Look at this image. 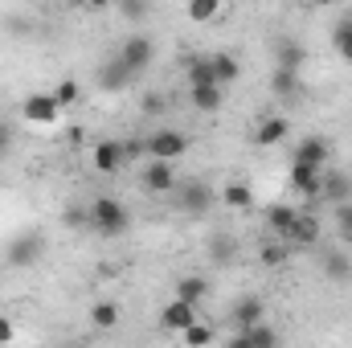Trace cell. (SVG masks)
Listing matches in <instances>:
<instances>
[{
	"instance_id": "16",
	"label": "cell",
	"mask_w": 352,
	"mask_h": 348,
	"mask_svg": "<svg viewBox=\"0 0 352 348\" xmlns=\"http://www.w3.org/2000/svg\"><path fill=\"white\" fill-rule=\"evenodd\" d=\"M184 74H188V87H209V83H217V78H213V62H209V54H205V58L188 54V58H184ZM217 87H221V83H217Z\"/></svg>"
},
{
	"instance_id": "30",
	"label": "cell",
	"mask_w": 352,
	"mask_h": 348,
	"mask_svg": "<svg viewBox=\"0 0 352 348\" xmlns=\"http://www.w3.org/2000/svg\"><path fill=\"white\" fill-rule=\"evenodd\" d=\"M287 259H291V246L287 242H270V246H263V254H258L263 266H283Z\"/></svg>"
},
{
	"instance_id": "12",
	"label": "cell",
	"mask_w": 352,
	"mask_h": 348,
	"mask_svg": "<svg viewBox=\"0 0 352 348\" xmlns=\"http://www.w3.org/2000/svg\"><path fill=\"white\" fill-rule=\"evenodd\" d=\"M328 156H332V144H328L324 135H307V140H299V148H295V160H299V164H316V168H324Z\"/></svg>"
},
{
	"instance_id": "19",
	"label": "cell",
	"mask_w": 352,
	"mask_h": 348,
	"mask_svg": "<svg viewBox=\"0 0 352 348\" xmlns=\"http://www.w3.org/2000/svg\"><path fill=\"white\" fill-rule=\"evenodd\" d=\"M270 90H274L278 98H295V94H299V70L274 66V70H270Z\"/></svg>"
},
{
	"instance_id": "24",
	"label": "cell",
	"mask_w": 352,
	"mask_h": 348,
	"mask_svg": "<svg viewBox=\"0 0 352 348\" xmlns=\"http://www.w3.org/2000/svg\"><path fill=\"white\" fill-rule=\"evenodd\" d=\"M176 295L188 299V303H201V299L209 295V283H205L201 274H184V279H176Z\"/></svg>"
},
{
	"instance_id": "8",
	"label": "cell",
	"mask_w": 352,
	"mask_h": 348,
	"mask_svg": "<svg viewBox=\"0 0 352 348\" xmlns=\"http://www.w3.org/2000/svg\"><path fill=\"white\" fill-rule=\"evenodd\" d=\"M135 78H140V74H135V70H127L119 54H111V62H102V66H98V87H102V90H111V94L127 90L131 83H135Z\"/></svg>"
},
{
	"instance_id": "9",
	"label": "cell",
	"mask_w": 352,
	"mask_h": 348,
	"mask_svg": "<svg viewBox=\"0 0 352 348\" xmlns=\"http://www.w3.org/2000/svg\"><path fill=\"white\" fill-rule=\"evenodd\" d=\"M283 242H287V246H316V242H320V217L295 213V221H291V230L283 234Z\"/></svg>"
},
{
	"instance_id": "18",
	"label": "cell",
	"mask_w": 352,
	"mask_h": 348,
	"mask_svg": "<svg viewBox=\"0 0 352 348\" xmlns=\"http://www.w3.org/2000/svg\"><path fill=\"white\" fill-rule=\"evenodd\" d=\"M324 274H328L332 283H352V259L344 250H328V254H324Z\"/></svg>"
},
{
	"instance_id": "4",
	"label": "cell",
	"mask_w": 352,
	"mask_h": 348,
	"mask_svg": "<svg viewBox=\"0 0 352 348\" xmlns=\"http://www.w3.org/2000/svg\"><path fill=\"white\" fill-rule=\"evenodd\" d=\"M21 119H25V123H33V127H50V123H58V119H62V102H58L54 94L37 90V94H29V98L21 102Z\"/></svg>"
},
{
	"instance_id": "25",
	"label": "cell",
	"mask_w": 352,
	"mask_h": 348,
	"mask_svg": "<svg viewBox=\"0 0 352 348\" xmlns=\"http://www.w3.org/2000/svg\"><path fill=\"white\" fill-rule=\"evenodd\" d=\"M221 201H226L230 209H250L254 193H250V184H242V180H230V184L221 188Z\"/></svg>"
},
{
	"instance_id": "14",
	"label": "cell",
	"mask_w": 352,
	"mask_h": 348,
	"mask_svg": "<svg viewBox=\"0 0 352 348\" xmlns=\"http://www.w3.org/2000/svg\"><path fill=\"white\" fill-rule=\"evenodd\" d=\"M90 160H94L98 173H115V168L123 164V140H98Z\"/></svg>"
},
{
	"instance_id": "15",
	"label": "cell",
	"mask_w": 352,
	"mask_h": 348,
	"mask_svg": "<svg viewBox=\"0 0 352 348\" xmlns=\"http://www.w3.org/2000/svg\"><path fill=\"white\" fill-rule=\"evenodd\" d=\"M303 62H307V54H303V45H299V41H291V37L274 41V66H287V70H303Z\"/></svg>"
},
{
	"instance_id": "37",
	"label": "cell",
	"mask_w": 352,
	"mask_h": 348,
	"mask_svg": "<svg viewBox=\"0 0 352 348\" xmlns=\"http://www.w3.org/2000/svg\"><path fill=\"white\" fill-rule=\"evenodd\" d=\"M115 4H119L127 17H144V12H148V0H115Z\"/></svg>"
},
{
	"instance_id": "22",
	"label": "cell",
	"mask_w": 352,
	"mask_h": 348,
	"mask_svg": "<svg viewBox=\"0 0 352 348\" xmlns=\"http://www.w3.org/2000/svg\"><path fill=\"white\" fill-rule=\"evenodd\" d=\"M209 62H213V78H217L221 87H230V83L242 74L238 58H234V54H226V50H221V54H209Z\"/></svg>"
},
{
	"instance_id": "20",
	"label": "cell",
	"mask_w": 352,
	"mask_h": 348,
	"mask_svg": "<svg viewBox=\"0 0 352 348\" xmlns=\"http://www.w3.org/2000/svg\"><path fill=\"white\" fill-rule=\"evenodd\" d=\"M266 312V303L258 295H246V299H238V307H234V324L238 328H250V324H258Z\"/></svg>"
},
{
	"instance_id": "10",
	"label": "cell",
	"mask_w": 352,
	"mask_h": 348,
	"mask_svg": "<svg viewBox=\"0 0 352 348\" xmlns=\"http://www.w3.org/2000/svg\"><path fill=\"white\" fill-rule=\"evenodd\" d=\"M192 320H197V303H188V299H180V295H176L173 303H164V312H160V324H164L168 332H184Z\"/></svg>"
},
{
	"instance_id": "34",
	"label": "cell",
	"mask_w": 352,
	"mask_h": 348,
	"mask_svg": "<svg viewBox=\"0 0 352 348\" xmlns=\"http://www.w3.org/2000/svg\"><path fill=\"white\" fill-rule=\"evenodd\" d=\"M62 221H66L70 230H82V226H90V209H82V205H70V209L62 213Z\"/></svg>"
},
{
	"instance_id": "23",
	"label": "cell",
	"mask_w": 352,
	"mask_h": 348,
	"mask_svg": "<svg viewBox=\"0 0 352 348\" xmlns=\"http://www.w3.org/2000/svg\"><path fill=\"white\" fill-rule=\"evenodd\" d=\"M188 98H192L197 111L213 115V111L221 107V87H217V83H209V87H188Z\"/></svg>"
},
{
	"instance_id": "33",
	"label": "cell",
	"mask_w": 352,
	"mask_h": 348,
	"mask_svg": "<svg viewBox=\"0 0 352 348\" xmlns=\"http://www.w3.org/2000/svg\"><path fill=\"white\" fill-rule=\"evenodd\" d=\"M180 340H184V345H209V340H213V328H205V324L192 320V324L180 332Z\"/></svg>"
},
{
	"instance_id": "35",
	"label": "cell",
	"mask_w": 352,
	"mask_h": 348,
	"mask_svg": "<svg viewBox=\"0 0 352 348\" xmlns=\"http://www.w3.org/2000/svg\"><path fill=\"white\" fill-rule=\"evenodd\" d=\"M140 111H144L148 119H156V115H164V94H156V90H148V94H144V102H140Z\"/></svg>"
},
{
	"instance_id": "21",
	"label": "cell",
	"mask_w": 352,
	"mask_h": 348,
	"mask_svg": "<svg viewBox=\"0 0 352 348\" xmlns=\"http://www.w3.org/2000/svg\"><path fill=\"white\" fill-rule=\"evenodd\" d=\"M320 197H328L332 205H340V201H352V176H344V173L324 176V188H320Z\"/></svg>"
},
{
	"instance_id": "27",
	"label": "cell",
	"mask_w": 352,
	"mask_h": 348,
	"mask_svg": "<svg viewBox=\"0 0 352 348\" xmlns=\"http://www.w3.org/2000/svg\"><path fill=\"white\" fill-rule=\"evenodd\" d=\"M217 12H221V0H188V21L197 25H209Z\"/></svg>"
},
{
	"instance_id": "13",
	"label": "cell",
	"mask_w": 352,
	"mask_h": 348,
	"mask_svg": "<svg viewBox=\"0 0 352 348\" xmlns=\"http://www.w3.org/2000/svg\"><path fill=\"white\" fill-rule=\"evenodd\" d=\"M287 119H278V115H263L258 123H254V144L258 148H274V144H283L287 140Z\"/></svg>"
},
{
	"instance_id": "6",
	"label": "cell",
	"mask_w": 352,
	"mask_h": 348,
	"mask_svg": "<svg viewBox=\"0 0 352 348\" xmlns=\"http://www.w3.org/2000/svg\"><path fill=\"white\" fill-rule=\"evenodd\" d=\"M152 54H156V41H152V37H144V33H135V37H127V41L119 45L123 66H127V70H135V74H144V70L152 66Z\"/></svg>"
},
{
	"instance_id": "38",
	"label": "cell",
	"mask_w": 352,
	"mask_h": 348,
	"mask_svg": "<svg viewBox=\"0 0 352 348\" xmlns=\"http://www.w3.org/2000/svg\"><path fill=\"white\" fill-rule=\"evenodd\" d=\"M8 340H12V320L0 316V345H8Z\"/></svg>"
},
{
	"instance_id": "17",
	"label": "cell",
	"mask_w": 352,
	"mask_h": 348,
	"mask_svg": "<svg viewBox=\"0 0 352 348\" xmlns=\"http://www.w3.org/2000/svg\"><path fill=\"white\" fill-rule=\"evenodd\" d=\"M278 340L270 328H263V320L258 324H250V328H238V336H234V348H270Z\"/></svg>"
},
{
	"instance_id": "29",
	"label": "cell",
	"mask_w": 352,
	"mask_h": 348,
	"mask_svg": "<svg viewBox=\"0 0 352 348\" xmlns=\"http://www.w3.org/2000/svg\"><path fill=\"white\" fill-rule=\"evenodd\" d=\"M90 324L94 328H115L119 324V307L115 303H94L90 307Z\"/></svg>"
},
{
	"instance_id": "11",
	"label": "cell",
	"mask_w": 352,
	"mask_h": 348,
	"mask_svg": "<svg viewBox=\"0 0 352 348\" xmlns=\"http://www.w3.org/2000/svg\"><path fill=\"white\" fill-rule=\"evenodd\" d=\"M291 188L299 193V197H320V188H324V176L316 164H291Z\"/></svg>"
},
{
	"instance_id": "7",
	"label": "cell",
	"mask_w": 352,
	"mask_h": 348,
	"mask_svg": "<svg viewBox=\"0 0 352 348\" xmlns=\"http://www.w3.org/2000/svg\"><path fill=\"white\" fill-rule=\"evenodd\" d=\"M140 184L148 188V193H156V197H164V193H173L176 188V168H173V160H148L144 164V173H140Z\"/></svg>"
},
{
	"instance_id": "28",
	"label": "cell",
	"mask_w": 352,
	"mask_h": 348,
	"mask_svg": "<svg viewBox=\"0 0 352 348\" xmlns=\"http://www.w3.org/2000/svg\"><path fill=\"white\" fill-rule=\"evenodd\" d=\"M332 45H336V54L352 62V21H340L336 29H332Z\"/></svg>"
},
{
	"instance_id": "32",
	"label": "cell",
	"mask_w": 352,
	"mask_h": 348,
	"mask_svg": "<svg viewBox=\"0 0 352 348\" xmlns=\"http://www.w3.org/2000/svg\"><path fill=\"white\" fill-rule=\"evenodd\" d=\"M54 98H58L62 107H74V102L82 98V87H78L74 78H62V83H58V90H54Z\"/></svg>"
},
{
	"instance_id": "43",
	"label": "cell",
	"mask_w": 352,
	"mask_h": 348,
	"mask_svg": "<svg viewBox=\"0 0 352 348\" xmlns=\"http://www.w3.org/2000/svg\"><path fill=\"white\" fill-rule=\"evenodd\" d=\"M349 21H352V12H349Z\"/></svg>"
},
{
	"instance_id": "40",
	"label": "cell",
	"mask_w": 352,
	"mask_h": 348,
	"mask_svg": "<svg viewBox=\"0 0 352 348\" xmlns=\"http://www.w3.org/2000/svg\"><path fill=\"white\" fill-rule=\"evenodd\" d=\"M111 0H82V8H107Z\"/></svg>"
},
{
	"instance_id": "5",
	"label": "cell",
	"mask_w": 352,
	"mask_h": 348,
	"mask_svg": "<svg viewBox=\"0 0 352 348\" xmlns=\"http://www.w3.org/2000/svg\"><path fill=\"white\" fill-rule=\"evenodd\" d=\"M144 144H148V156H156V160H180V156L188 152V135L176 131V127H160V131H152Z\"/></svg>"
},
{
	"instance_id": "2",
	"label": "cell",
	"mask_w": 352,
	"mask_h": 348,
	"mask_svg": "<svg viewBox=\"0 0 352 348\" xmlns=\"http://www.w3.org/2000/svg\"><path fill=\"white\" fill-rule=\"evenodd\" d=\"M4 259H8V266H16V270L37 266V262L45 259V234H41L37 226H33V230L12 234V238H8V246H4Z\"/></svg>"
},
{
	"instance_id": "41",
	"label": "cell",
	"mask_w": 352,
	"mask_h": 348,
	"mask_svg": "<svg viewBox=\"0 0 352 348\" xmlns=\"http://www.w3.org/2000/svg\"><path fill=\"white\" fill-rule=\"evenodd\" d=\"M316 4H336V0H316Z\"/></svg>"
},
{
	"instance_id": "42",
	"label": "cell",
	"mask_w": 352,
	"mask_h": 348,
	"mask_svg": "<svg viewBox=\"0 0 352 348\" xmlns=\"http://www.w3.org/2000/svg\"><path fill=\"white\" fill-rule=\"evenodd\" d=\"M70 4H82V0H70Z\"/></svg>"
},
{
	"instance_id": "26",
	"label": "cell",
	"mask_w": 352,
	"mask_h": 348,
	"mask_svg": "<svg viewBox=\"0 0 352 348\" xmlns=\"http://www.w3.org/2000/svg\"><path fill=\"white\" fill-rule=\"evenodd\" d=\"M295 213H299V209H291V205H270V209H266V226H270V230H274V234L283 238V234L291 230Z\"/></svg>"
},
{
	"instance_id": "36",
	"label": "cell",
	"mask_w": 352,
	"mask_h": 348,
	"mask_svg": "<svg viewBox=\"0 0 352 348\" xmlns=\"http://www.w3.org/2000/svg\"><path fill=\"white\" fill-rule=\"evenodd\" d=\"M148 152V144L144 140H123V160H140Z\"/></svg>"
},
{
	"instance_id": "31",
	"label": "cell",
	"mask_w": 352,
	"mask_h": 348,
	"mask_svg": "<svg viewBox=\"0 0 352 348\" xmlns=\"http://www.w3.org/2000/svg\"><path fill=\"white\" fill-rule=\"evenodd\" d=\"M336 226H340V242L352 246V201H340L336 205Z\"/></svg>"
},
{
	"instance_id": "1",
	"label": "cell",
	"mask_w": 352,
	"mask_h": 348,
	"mask_svg": "<svg viewBox=\"0 0 352 348\" xmlns=\"http://www.w3.org/2000/svg\"><path fill=\"white\" fill-rule=\"evenodd\" d=\"M90 226H94L102 238H119V234H127L131 213H127L123 201H115V197H98V201L90 205Z\"/></svg>"
},
{
	"instance_id": "39",
	"label": "cell",
	"mask_w": 352,
	"mask_h": 348,
	"mask_svg": "<svg viewBox=\"0 0 352 348\" xmlns=\"http://www.w3.org/2000/svg\"><path fill=\"white\" fill-rule=\"evenodd\" d=\"M8 144H12V131H8V123H4V119H0V156H4V152H8Z\"/></svg>"
},
{
	"instance_id": "3",
	"label": "cell",
	"mask_w": 352,
	"mask_h": 348,
	"mask_svg": "<svg viewBox=\"0 0 352 348\" xmlns=\"http://www.w3.org/2000/svg\"><path fill=\"white\" fill-rule=\"evenodd\" d=\"M173 205L180 213H188V217H205L213 209V188L205 180H176Z\"/></svg>"
}]
</instances>
